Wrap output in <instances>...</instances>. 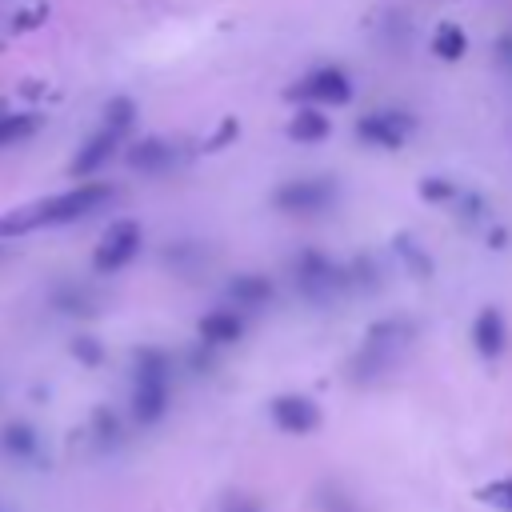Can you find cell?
Wrapping results in <instances>:
<instances>
[{"label": "cell", "mask_w": 512, "mask_h": 512, "mask_svg": "<svg viewBox=\"0 0 512 512\" xmlns=\"http://www.w3.org/2000/svg\"><path fill=\"white\" fill-rule=\"evenodd\" d=\"M276 208L284 212H296V216H308V212H320L336 200V184L328 176H304V180H288L276 188Z\"/></svg>", "instance_id": "cell-4"}, {"label": "cell", "mask_w": 512, "mask_h": 512, "mask_svg": "<svg viewBox=\"0 0 512 512\" xmlns=\"http://www.w3.org/2000/svg\"><path fill=\"white\" fill-rule=\"evenodd\" d=\"M284 96L288 100H316V104H344L352 96V84L340 68H316L300 84H292Z\"/></svg>", "instance_id": "cell-8"}, {"label": "cell", "mask_w": 512, "mask_h": 512, "mask_svg": "<svg viewBox=\"0 0 512 512\" xmlns=\"http://www.w3.org/2000/svg\"><path fill=\"white\" fill-rule=\"evenodd\" d=\"M136 252H140V224L136 220H116L100 236V244L92 252V268L96 272H120Z\"/></svg>", "instance_id": "cell-5"}, {"label": "cell", "mask_w": 512, "mask_h": 512, "mask_svg": "<svg viewBox=\"0 0 512 512\" xmlns=\"http://www.w3.org/2000/svg\"><path fill=\"white\" fill-rule=\"evenodd\" d=\"M164 408H168V356L156 348H140L132 376V416L140 424H156Z\"/></svg>", "instance_id": "cell-3"}, {"label": "cell", "mask_w": 512, "mask_h": 512, "mask_svg": "<svg viewBox=\"0 0 512 512\" xmlns=\"http://www.w3.org/2000/svg\"><path fill=\"white\" fill-rule=\"evenodd\" d=\"M132 120H136V104L128 100V96H112L108 100V108H104V124L92 132V140L76 152V160H72V176H92L96 168H104L108 160H112V152L120 148V140L128 136V128H132Z\"/></svg>", "instance_id": "cell-2"}, {"label": "cell", "mask_w": 512, "mask_h": 512, "mask_svg": "<svg viewBox=\"0 0 512 512\" xmlns=\"http://www.w3.org/2000/svg\"><path fill=\"white\" fill-rule=\"evenodd\" d=\"M72 356L84 360V364H100V360H104V352H100V344H96L92 336H76V340H72Z\"/></svg>", "instance_id": "cell-20"}, {"label": "cell", "mask_w": 512, "mask_h": 512, "mask_svg": "<svg viewBox=\"0 0 512 512\" xmlns=\"http://www.w3.org/2000/svg\"><path fill=\"white\" fill-rule=\"evenodd\" d=\"M504 336H508V328H504V316L496 312V308H480L476 312V324H472V344H476V352L480 356H500L504 352Z\"/></svg>", "instance_id": "cell-10"}, {"label": "cell", "mask_w": 512, "mask_h": 512, "mask_svg": "<svg viewBox=\"0 0 512 512\" xmlns=\"http://www.w3.org/2000/svg\"><path fill=\"white\" fill-rule=\"evenodd\" d=\"M228 512H256V508H252V504H232Z\"/></svg>", "instance_id": "cell-23"}, {"label": "cell", "mask_w": 512, "mask_h": 512, "mask_svg": "<svg viewBox=\"0 0 512 512\" xmlns=\"http://www.w3.org/2000/svg\"><path fill=\"white\" fill-rule=\"evenodd\" d=\"M228 296L236 304H264L272 296V284H268V276H236L228 284Z\"/></svg>", "instance_id": "cell-17"}, {"label": "cell", "mask_w": 512, "mask_h": 512, "mask_svg": "<svg viewBox=\"0 0 512 512\" xmlns=\"http://www.w3.org/2000/svg\"><path fill=\"white\" fill-rule=\"evenodd\" d=\"M36 128H40V116H36V112H20V116H12V112H4V104H0V144L28 140Z\"/></svg>", "instance_id": "cell-18"}, {"label": "cell", "mask_w": 512, "mask_h": 512, "mask_svg": "<svg viewBox=\"0 0 512 512\" xmlns=\"http://www.w3.org/2000/svg\"><path fill=\"white\" fill-rule=\"evenodd\" d=\"M412 128H416V120H412L408 112L384 108V112H368V116L356 124V136H360L364 144H376V148H396V144H404V140L412 136Z\"/></svg>", "instance_id": "cell-6"}, {"label": "cell", "mask_w": 512, "mask_h": 512, "mask_svg": "<svg viewBox=\"0 0 512 512\" xmlns=\"http://www.w3.org/2000/svg\"><path fill=\"white\" fill-rule=\"evenodd\" d=\"M464 48H468V40H464V28L460 24H440L436 28V36H432V52L440 56V60H460L464 56Z\"/></svg>", "instance_id": "cell-16"}, {"label": "cell", "mask_w": 512, "mask_h": 512, "mask_svg": "<svg viewBox=\"0 0 512 512\" xmlns=\"http://www.w3.org/2000/svg\"><path fill=\"white\" fill-rule=\"evenodd\" d=\"M96 428H100V440H116V416L112 412H96Z\"/></svg>", "instance_id": "cell-21"}, {"label": "cell", "mask_w": 512, "mask_h": 512, "mask_svg": "<svg viewBox=\"0 0 512 512\" xmlns=\"http://www.w3.org/2000/svg\"><path fill=\"white\" fill-rule=\"evenodd\" d=\"M172 160H176V152H172V144L160 140V136H148V140H140V144L128 148V164H132L136 172H160V168H168Z\"/></svg>", "instance_id": "cell-12"}, {"label": "cell", "mask_w": 512, "mask_h": 512, "mask_svg": "<svg viewBox=\"0 0 512 512\" xmlns=\"http://www.w3.org/2000/svg\"><path fill=\"white\" fill-rule=\"evenodd\" d=\"M240 332H244V320L236 312H224V308H216L200 320V340L204 344H232Z\"/></svg>", "instance_id": "cell-13"}, {"label": "cell", "mask_w": 512, "mask_h": 512, "mask_svg": "<svg viewBox=\"0 0 512 512\" xmlns=\"http://www.w3.org/2000/svg\"><path fill=\"white\" fill-rule=\"evenodd\" d=\"M296 280L316 296V292L332 288L340 276H336V268L328 264V256H324V252H300V260H296Z\"/></svg>", "instance_id": "cell-11"}, {"label": "cell", "mask_w": 512, "mask_h": 512, "mask_svg": "<svg viewBox=\"0 0 512 512\" xmlns=\"http://www.w3.org/2000/svg\"><path fill=\"white\" fill-rule=\"evenodd\" d=\"M112 200V188L108 184H80L72 192H56V196H40L32 204H20L12 212L0 216V240L4 236H28L36 228H52V224H68V220H80L96 208H104Z\"/></svg>", "instance_id": "cell-1"}, {"label": "cell", "mask_w": 512, "mask_h": 512, "mask_svg": "<svg viewBox=\"0 0 512 512\" xmlns=\"http://www.w3.org/2000/svg\"><path fill=\"white\" fill-rule=\"evenodd\" d=\"M232 136H236V120H224V124H220V132L208 140V152H212V148H220V144H228Z\"/></svg>", "instance_id": "cell-22"}, {"label": "cell", "mask_w": 512, "mask_h": 512, "mask_svg": "<svg viewBox=\"0 0 512 512\" xmlns=\"http://www.w3.org/2000/svg\"><path fill=\"white\" fill-rule=\"evenodd\" d=\"M420 192H424V200H432V204H452L460 192H456V184L452 180H440V176H428L424 184H420Z\"/></svg>", "instance_id": "cell-19"}, {"label": "cell", "mask_w": 512, "mask_h": 512, "mask_svg": "<svg viewBox=\"0 0 512 512\" xmlns=\"http://www.w3.org/2000/svg\"><path fill=\"white\" fill-rule=\"evenodd\" d=\"M272 420L284 432H312L320 424V408L308 396H276L272 400Z\"/></svg>", "instance_id": "cell-9"}, {"label": "cell", "mask_w": 512, "mask_h": 512, "mask_svg": "<svg viewBox=\"0 0 512 512\" xmlns=\"http://www.w3.org/2000/svg\"><path fill=\"white\" fill-rule=\"evenodd\" d=\"M288 136H292L296 144H320V140L328 136V120H324V112H320V108H304V112H296L292 124H288Z\"/></svg>", "instance_id": "cell-14"}, {"label": "cell", "mask_w": 512, "mask_h": 512, "mask_svg": "<svg viewBox=\"0 0 512 512\" xmlns=\"http://www.w3.org/2000/svg\"><path fill=\"white\" fill-rule=\"evenodd\" d=\"M408 336H412V328L404 324V320H388V324H380V328H372V336H368V344H364V352H360V360H356V368H360V376H368V372H380L404 344H408Z\"/></svg>", "instance_id": "cell-7"}, {"label": "cell", "mask_w": 512, "mask_h": 512, "mask_svg": "<svg viewBox=\"0 0 512 512\" xmlns=\"http://www.w3.org/2000/svg\"><path fill=\"white\" fill-rule=\"evenodd\" d=\"M36 448H40V440H36L32 424L12 420V424L4 428V452H8V456H16V460H36Z\"/></svg>", "instance_id": "cell-15"}]
</instances>
